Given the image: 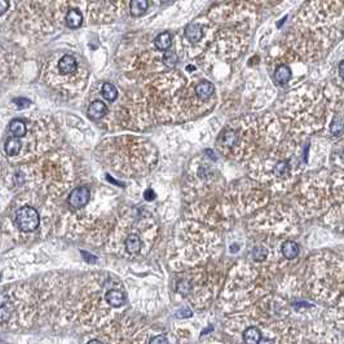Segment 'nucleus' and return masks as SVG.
Returning a JSON list of instances; mask_svg holds the SVG:
<instances>
[{"mask_svg": "<svg viewBox=\"0 0 344 344\" xmlns=\"http://www.w3.org/2000/svg\"><path fill=\"white\" fill-rule=\"evenodd\" d=\"M311 142L287 135L276 146L247 162L249 174L271 190L286 193L298 184L308 163Z\"/></svg>", "mask_w": 344, "mask_h": 344, "instance_id": "obj_1", "label": "nucleus"}, {"mask_svg": "<svg viewBox=\"0 0 344 344\" xmlns=\"http://www.w3.org/2000/svg\"><path fill=\"white\" fill-rule=\"evenodd\" d=\"M282 140V123L274 115H247L234 121L218 137V148L225 157L250 161Z\"/></svg>", "mask_w": 344, "mask_h": 344, "instance_id": "obj_2", "label": "nucleus"}, {"mask_svg": "<svg viewBox=\"0 0 344 344\" xmlns=\"http://www.w3.org/2000/svg\"><path fill=\"white\" fill-rule=\"evenodd\" d=\"M327 121V100L324 91L304 85L288 94L281 110V123L287 135L306 138L324 128Z\"/></svg>", "mask_w": 344, "mask_h": 344, "instance_id": "obj_3", "label": "nucleus"}, {"mask_svg": "<svg viewBox=\"0 0 344 344\" xmlns=\"http://www.w3.org/2000/svg\"><path fill=\"white\" fill-rule=\"evenodd\" d=\"M303 285L312 299L331 307L344 291V260L327 250L309 256L304 268Z\"/></svg>", "mask_w": 344, "mask_h": 344, "instance_id": "obj_4", "label": "nucleus"}, {"mask_svg": "<svg viewBox=\"0 0 344 344\" xmlns=\"http://www.w3.org/2000/svg\"><path fill=\"white\" fill-rule=\"evenodd\" d=\"M335 203L326 171L304 175L292 188V207L304 219L322 216Z\"/></svg>", "mask_w": 344, "mask_h": 344, "instance_id": "obj_5", "label": "nucleus"}, {"mask_svg": "<svg viewBox=\"0 0 344 344\" xmlns=\"http://www.w3.org/2000/svg\"><path fill=\"white\" fill-rule=\"evenodd\" d=\"M108 149L103 152L113 153V157L124 156L112 162V166L117 172L127 176L146 174L157 162L156 148L140 137H118Z\"/></svg>", "mask_w": 344, "mask_h": 344, "instance_id": "obj_6", "label": "nucleus"}, {"mask_svg": "<svg viewBox=\"0 0 344 344\" xmlns=\"http://www.w3.org/2000/svg\"><path fill=\"white\" fill-rule=\"evenodd\" d=\"M250 227L268 237L295 235L299 230V215L292 206L273 203L256 211L250 221Z\"/></svg>", "mask_w": 344, "mask_h": 344, "instance_id": "obj_7", "label": "nucleus"}, {"mask_svg": "<svg viewBox=\"0 0 344 344\" xmlns=\"http://www.w3.org/2000/svg\"><path fill=\"white\" fill-rule=\"evenodd\" d=\"M271 189L255 179H242L241 181L232 184L225 193V198L229 202H225V210H230L237 216H243L247 214H253L258 210L267 206L271 200Z\"/></svg>", "mask_w": 344, "mask_h": 344, "instance_id": "obj_8", "label": "nucleus"}, {"mask_svg": "<svg viewBox=\"0 0 344 344\" xmlns=\"http://www.w3.org/2000/svg\"><path fill=\"white\" fill-rule=\"evenodd\" d=\"M34 180L50 195H62L73 184V170L69 158L62 153L51 154L39 162L36 171H29Z\"/></svg>", "mask_w": 344, "mask_h": 344, "instance_id": "obj_9", "label": "nucleus"}, {"mask_svg": "<svg viewBox=\"0 0 344 344\" xmlns=\"http://www.w3.org/2000/svg\"><path fill=\"white\" fill-rule=\"evenodd\" d=\"M24 290L25 286L11 287L2 294L0 318L3 326L20 327L21 325L31 324L35 316V304L31 292H24Z\"/></svg>", "mask_w": 344, "mask_h": 344, "instance_id": "obj_10", "label": "nucleus"}, {"mask_svg": "<svg viewBox=\"0 0 344 344\" xmlns=\"http://www.w3.org/2000/svg\"><path fill=\"white\" fill-rule=\"evenodd\" d=\"M180 239L182 242L181 251L184 253L185 259L195 264L211 256L215 246L220 243V238L216 233L207 229L195 221H189L184 224V232H181Z\"/></svg>", "mask_w": 344, "mask_h": 344, "instance_id": "obj_11", "label": "nucleus"}, {"mask_svg": "<svg viewBox=\"0 0 344 344\" xmlns=\"http://www.w3.org/2000/svg\"><path fill=\"white\" fill-rule=\"evenodd\" d=\"M327 100V119H330L329 132L334 138L344 136V91L329 85L324 89Z\"/></svg>", "mask_w": 344, "mask_h": 344, "instance_id": "obj_12", "label": "nucleus"}, {"mask_svg": "<svg viewBox=\"0 0 344 344\" xmlns=\"http://www.w3.org/2000/svg\"><path fill=\"white\" fill-rule=\"evenodd\" d=\"M16 224L17 228L24 233L35 232L40 225V215L34 206H22L16 211Z\"/></svg>", "mask_w": 344, "mask_h": 344, "instance_id": "obj_13", "label": "nucleus"}, {"mask_svg": "<svg viewBox=\"0 0 344 344\" xmlns=\"http://www.w3.org/2000/svg\"><path fill=\"white\" fill-rule=\"evenodd\" d=\"M324 221L327 227H330L335 232L344 234V202L334 205L324 215Z\"/></svg>", "mask_w": 344, "mask_h": 344, "instance_id": "obj_14", "label": "nucleus"}, {"mask_svg": "<svg viewBox=\"0 0 344 344\" xmlns=\"http://www.w3.org/2000/svg\"><path fill=\"white\" fill-rule=\"evenodd\" d=\"M137 224H133V230H131V233H127L123 239V253H126L127 255L135 256L138 253H141L144 249V238H142L144 233L140 234L137 232Z\"/></svg>", "mask_w": 344, "mask_h": 344, "instance_id": "obj_15", "label": "nucleus"}, {"mask_svg": "<svg viewBox=\"0 0 344 344\" xmlns=\"http://www.w3.org/2000/svg\"><path fill=\"white\" fill-rule=\"evenodd\" d=\"M327 324L344 332V291L335 304H332L326 315Z\"/></svg>", "mask_w": 344, "mask_h": 344, "instance_id": "obj_16", "label": "nucleus"}, {"mask_svg": "<svg viewBox=\"0 0 344 344\" xmlns=\"http://www.w3.org/2000/svg\"><path fill=\"white\" fill-rule=\"evenodd\" d=\"M91 200V191L87 186H78V188L73 189L69 194L68 202L73 209L79 210L87 205Z\"/></svg>", "mask_w": 344, "mask_h": 344, "instance_id": "obj_17", "label": "nucleus"}, {"mask_svg": "<svg viewBox=\"0 0 344 344\" xmlns=\"http://www.w3.org/2000/svg\"><path fill=\"white\" fill-rule=\"evenodd\" d=\"M329 175L335 202H344V170H330Z\"/></svg>", "mask_w": 344, "mask_h": 344, "instance_id": "obj_18", "label": "nucleus"}, {"mask_svg": "<svg viewBox=\"0 0 344 344\" xmlns=\"http://www.w3.org/2000/svg\"><path fill=\"white\" fill-rule=\"evenodd\" d=\"M331 170H344V136L338 138L330 154Z\"/></svg>", "mask_w": 344, "mask_h": 344, "instance_id": "obj_19", "label": "nucleus"}, {"mask_svg": "<svg viewBox=\"0 0 344 344\" xmlns=\"http://www.w3.org/2000/svg\"><path fill=\"white\" fill-rule=\"evenodd\" d=\"M251 259L254 263H258V264H264L268 260L271 259V251H269V247L265 246L264 243L256 244L251 250Z\"/></svg>", "mask_w": 344, "mask_h": 344, "instance_id": "obj_20", "label": "nucleus"}, {"mask_svg": "<svg viewBox=\"0 0 344 344\" xmlns=\"http://www.w3.org/2000/svg\"><path fill=\"white\" fill-rule=\"evenodd\" d=\"M263 339L262 329L258 326H249L242 332V340L247 344H259Z\"/></svg>", "mask_w": 344, "mask_h": 344, "instance_id": "obj_21", "label": "nucleus"}, {"mask_svg": "<svg viewBox=\"0 0 344 344\" xmlns=\"http://www.w3.org/2000/svg\"><path fill=\"white\" fill-rule=\"evenodd\" d=\"M78 64L77 60L74 59L70 55H66V56L62 57L59 62V70L60 73L64 74V75H70L77 71Z\"/></svg>", "mask_w": 344, "mask_h": 344, "instance_id": "obj_22", "label": "nucleus"}, {"mask_svg": "<svg viewBox=\"0 0 344 344\" xmlns=\"http://www.w3.org/2000/svg\"><path fill=\"white\" fill-rule=\"evenodd\" d=\"M299 244L297 242L291 241V239H287V241H285L281 244V253H282V256L286 260L297 259L298 255H299Z\"/></svg>", "mask_w": 344, "mask_h": 344, "instance_id": "obj_23", "label": "nucleus"}, {"mask_svg": "<svg viewBox=\"0 0 344 344\" xmlns=\"http://www.w3.org/2000/svg\"><path fill=\"white\" fill-rule=\"evenodd\" d=\"M105 299L106 303H109L110 307L113 308H119L124 304L126 302V298H124V294L117 288H110L108 291L105 292Z\"/></svg>", "mask_w": 344, "mask_h": 344, "instance_id": "obj_24", "label": "nucleus"}, {"mask_svg": "<svg viewBox=\"0 0 344 344\" xmlns=\"http://www.w3.org/2000/svg\"><path fill=\"white\" fill-rule=\"evenodd\" d=\"M22 145H24V142L21 141V137H17V136L9 137L6 141L7 156L12 157V158L20 156L21 152H22Z\"/></svg>", "mask_w": 344, "mask_h": 344, "instance_id": "obj_25", "label": "nucleus"}, {"mask_svg": "<svg viewBox=\"0 0 344 344\" xmlns=\"http://www.w3.org/2000/svg\"><path fill=\"white\" fill-rule=\"evenodd\" d=\"M194 93L200 100H209L210 97H212L215 93V87L212 83L210 82H201L195 85Z\"/></svg>", "mask_w": 344, "mask_h": 344, "instance_id": "obj_26", "label": "nucleus"}, {"mask_svg": "<svg viewBox=\"0 0 344 344\" xmlns=\"http://www.w3.org/2000/svg\"><path fill=\"white\" fill-rule=\"evenodd\" d=\"M106 113H108V108H106L105 104L100 100L93 101L88 108L89 117L93 118V119H101V118L105 117Z\"/></svg>", "mask_w": 344, "mask_h": 344, "instance_id": "obj_27", "label": "nucleus"}, {"mask_svg": "<svg viewBox=\"0 0 344 344\" xmlns=\"http://www.w3.org/2000/svg\"><path fill=\"white\" fill-rule=\"evenodd\" d=\"M290 79H291V70H290V68L287 65H279L274 71V80L278 84L285 85L290 82Z\"/></svg>", "mask_w": 344, "mask_h": 344, "instance_id": "obj_28", "label": "nucleus"}, {"mask_svg": "<svg viewBox=\"0 0 344 344\" xmlns=\"http://www.w3.org/2000/svg\"><path fill=\"white\" fill-rule=\"evenodd\" d=\"M185 36L190 43H198L203 38L202 27L198 24H190L185 29Z\"/></svg>", "mask_w": 344, "mask_h": 344, "instance_id": "obj_29", "label": "nucleus"}, {"mask_svg": "<svg viewBox=\"0 0 344 344\" xmlns=\"http://www.w3.org/2000/svg\"><path fill=\"white\" fill-rule=\"evenodd\" d=\"M66 25H68L70 29H78V27L82 26L83 17L82 13L78 11V9H70L68 13H66Z\"/></svg>", "mask_w": 344, "mask_h": 344, "instance_id": "obj_30", "label": "nucleus"}, {"mask_svg": "<svg viewBox=\"0 0 344 344\" xmlns=\"http://www.w3.org/2000/svg\"><path fill=\"white\" fill-rule=\"evenodd\" d=\"M9 131L13 133V136H17V137H25L27 133V126L22 119H13L11 123H9Z\"/></svg>", "mask_w": 344, "mask_h": 344, "instance_id": "obj_31", "label": "nucleus"}, {"mask_svg": "<svg viewBox=\"0 0 344 344\" xmlns=\"http://www.w3.org/2000/svg\"><path fill=\"white\" fill-rule=\"evenodd\" d=\"M157 50L159 51H168L172 45V38H171L170 33H161L154 40Z\"/></svg>", "mask_w": 344, "mask_h": 344, "instance_id": "obj_32", "label": "nucleus"}, {"mask_svg": "<svg viewBox=\"0 0 344 344\" xmlns=\"http://www.w3.org/2000/svg\"><path fill=\"white\" fill-rule=\"evenodd\" d=\"M146 9H148V0H131L130 11L133 16H136V17L144 15Z\"/></svg>", "mask_w": 344, "mask_h": 344, "instance_id": "obj_33", "label": "nucleus"}, {"mask_svg": "<svg viewBox=\"0 0 344 344\" xmlns=\"http://www.w3.org/2000/svg\"><path fill=\"white\" fill-rule=\"evenodd\" d=\"M101 93H103L104 99L108 101H115L118 97L117 87H115L114 84H112V83H105V84L103 85V91H101Z\"/></svg>", "mask_w": 344, "mask_h": 344, "instance_id": "obj_34", "label": "nucleus"}, {"mask_svg": "<svg viewBox=\"0 0 344 344\" xmlns=\"http://www.w3.org/2000/svg\"><path fill=\"white\" fill-rule=\"evenodd\" d=\"M177 55L175 52H172V51H168V52L165 53V56H163V64H165L167 68H174L175 65L177 64Z\"/></svg>", "mask_w": 344, "mask_h": 344, "instance_id": "obj_35", "label": "nucleus"}, {"mask_svg": "<svg viewBox=\"0 0 344 344\" xmlns=\"http://www.w3.org/2000/svg\"><path fill=\"white\" fill-rule=\"evenodd\" d=\"M13 103L16 104V105L20 108V109H25V108H29L30 105H31V103H30V100H27V99H24V97H20V99H16Z\"/></svg>", "mask_w": 344, "mask_h": 344, "instance_id": "obj_36", "label": "nucleus"}, {"mask_svg": "<svg viewBox=\"0 0 344 344\" xmlns=\"http://www.w3.org/2000/svg\"><path fill=\"white\" fill-rule=\"evenodd\" d=\"M82 256L84 258L85 263H92V262H96V260H97V258H96V256L89 255L87 251H82Z\"/></svg>", "mask_w": 344, "mask_h": 344, "instance_id": "obj_37", "label": "nucleus"}, {"mask_svg": "<svg viewBox=\"0 0 344 344\" xmlns=\"http://www.w3.org/2000/svg\"><path fill=\"white\" fill-rule=\"evenodd\" d=\"M9 8V0H0V13L4 15V13L8 11Z\"/></svg>", "mask_w": 344, "mask_h": 344, "instance_id": "obj_38", "label": "nucleus"}, {"mask_svg": "<svg viewBox=\"0 0 344 344\" xmlns=\"http://www.w3.org/2000/svg\"><path fill=\"white\" fill-rule=\"evenodd\" d=\"M144 198L145 201H154V198H156V194H154V191L152 190V189H148V190L144 191Z\"/></svg>", "mask_w": 344, "mask_h": 344, "instance_id": "obj_39", "label": "nucleus"}, {"mask_svg": "<svg viewBox=\"0 0 344 344\" xmlns=\"http://www.w3.org/2000/svg\"><path fill=\"white\" fill-rule=\"evenodd\" d=\"M149 343H168V340L165 335H159V336H157V338L150 339Z\"/></svg>", "mask_w": 344, "mask_h": 344, "instance_id": "obj_40", "label": "nucleus"}, {"mask_svg": "<svg viewBox=\"0 0 344 344\" xmlns=\"http://www.w3.org/2000/svg\"><path fill=\"white\" fill-rule=\"evenodd\" d=\"M338 70H339V77H340V79L344 82V60L343 61H340V64H339Z\"/></svg>", "mask_w": 344, "mask_h": 344, "instance_id": "obj_41", "label": "nucleus"}, {"mask_svg": "<svg viewBox=\"0 0 344 344\" xmlns=\"http://www.w3.org/2000/svg\"><path fill=\"white\" fill-rule=\"evenodd\" d=\"M162 3H170V2H172V0H161Z\"/></svg>", "mask_w": 344, "mask_h": 344, "instance_id": "obj_42", "label": "nucleus"}]
</instances>
